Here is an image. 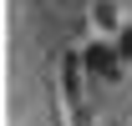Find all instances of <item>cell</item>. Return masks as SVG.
Masks as SVG:
<instances>
[{"mask_svg":"<svg viewBox=\"0 0 132 126\" xmlns=\"http://www.w3.org/2000/svg\"><path fill=\"white\" fill-rule=\"evenodd\" d=\"M86 66H92L102 81H117V56H112L107 46H92V50H86Z\"/></svg>","mask_w":132,"mask_h":126,"instance_id":"1","label":"cell"},{"mask_svg":"<svg viewBox=\"0 0 132 126\" xmlns=\"http://www.w3.org/2000/svg\"><path fill=\"white\" fill-rule=\"evenodd\" d=\"M117 50H122V56H132V30H122V46H117Z\"/></svg>","mask_w":132,"mask_h":126,"instance_id":"2","label":"cell"}]
</instances>
